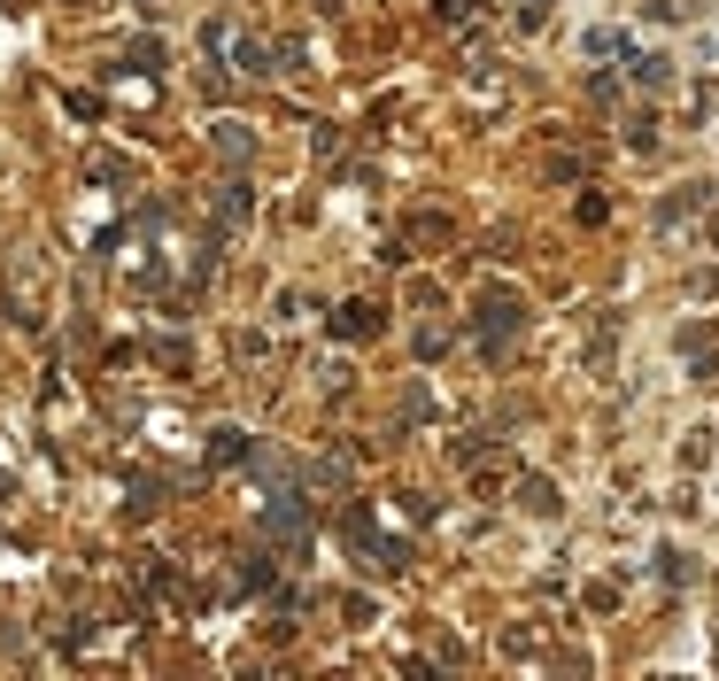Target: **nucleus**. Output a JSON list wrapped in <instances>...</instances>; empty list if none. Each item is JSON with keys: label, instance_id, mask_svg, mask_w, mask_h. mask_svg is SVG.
Listing matches in <instances>:
<instances>
[{"label": "nucleus", "instance_id": "obj_1", "mask_svg": "<svg viewBox=\"0 0 719 681\" xmlns=\"http://www.w3.org/2000/svg\"><path fill=\"white\" fill-rule=\"evenodd\" d=\"M480 333H488V349H503L518 333V302L511 295H488V318H480Z\"/></svg>", "mask_w": 719, "mask_h": 681}, {"label": "nucleus", "instance_id": "obj_2", "mask_svg": "<svg viewBox=\"0 0 719 681\" xmlns=\"http://www.w3.org/2000/svg\"><path fill=\"white\" fill-rule=\"evenodd\" d=\"M341 333H348V341H356V333H379V310H372V302H348V310H341Z\"/></svg>", "mask_w": 719, "mask_h": 681}]
</instances>
